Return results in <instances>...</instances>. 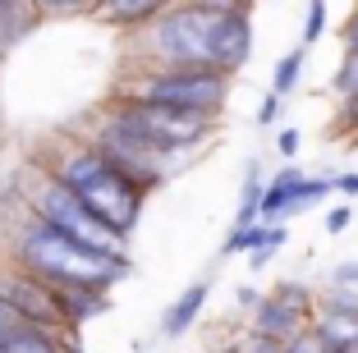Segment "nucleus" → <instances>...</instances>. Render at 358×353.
<instances>
[{
  "label": "nucleus",
  "mask_w": 358,
  "mask_h": 353,
  "mask_svg": "<svg viewBox=\"0 0 358 353\" xmlns=\"http://www.w3.org/2000/svg\"><path fill=\"white\" fill-rule=\"evenodd\" d=\"M303 46H299V51H289V55H280V64H275V73H271V96H289L299 87V78H303Z\"/></svg>",
  "instance_id": "14"
},
{
  "label": "nucleus",
  "mask_w": 358,
  "mask_h": 353,
  "mask_svg": "<svg viewBox=\"0 0 358 353\" xmlns=\"http://www.w3.org/2000/svg\"><path fill=\"white\" fill-rule=\"evenodd\" d=\"M275 120H280V96L266 92V101L257 106V124H275Z\"/></svg>",
  "instance_id": "22"
},
{
  "label": "nucleus",
  "mask_w": 358,
  "mask_h": 353,
  "mask_svg": "<svg viewBox=\"0 0 358 353\" xmlns=\"http://www.w3.org/2000/svg\"><path fill=\"white\" fill-rule=\"evenodd\" d=\"M336 193H340V198H358V170H345V175H336Z\"/></svg>",
  "instance_id": "23"
},
{
  "label": "nucleus",
  "mask_w": 358,
  "mask_h": 353,
  "mask_svg": "<svg viewBox=\"0 0 358 353\" xmlns=\"http://www.w3.org/2000/svg\"><path fill=\"white\" fill-rule=\"evenodd\" d=\"M313 317H317V294L299 280H280L271 294H262V303L253 308V326H248V331H253L257 340H271V344L285 349L289 340H299V335L313 326Z\"/></svg>",
  "instance_id": "7"
},
{
  "label": "nucleus",
  "mask_w": 358,
  "mask_h": 353,
  "mask_svg": "<svg viewBox=\"0 0 358 353\" xmlns=\"http://www.w3.org/2000/svg\"><path fill=\"white\" fill-rule=\"evenodd\" d=\"M37 5H23V0H0V51H10L14 42H23L37 23Z\"/></svg>",
  "instance_id": "11"
},
{
  "label": "nucleus",
  "mask_w": 358,
  "mask_h": 353,
  "mask_svg": "<svg viewBox=\"0 0 358 353\" xmlns=\"http://www.w3.org/2000/svg\"><path fill=\"white\" fill-rule=\"evenodd\" d=\"M106 110L115 115L120 124L134 129V134L143 138V143H148L157 156L175 161V166H184V156L198 152V147L211 138V129H216V120H207V115H184V110H166V106L115 101V96H110V106H106Z\"/></svg>",
  "instance_id": "6"
},
{
  "label": "nucleus",
  "mask_w": 358,
  "mask_h": 353,
  "mask_svg": "<svg viewBox=\"0 0 358 353\" xmlns=\"http://www.w3.org/2000/svg\"><path fill=\"white\" fill-rule=\"evenodd\" d=\"M161 10L166 5H157V0H106V5H96V19H106L124 37H138V32H148L161 19Z\"/></svg>",
  "instance_id": "9"
},
{
  "label": "nucleus",
  "mask_w": 358,
  "mask_h": 353,
  "mask_svg": "<svg viewBox=\"0 0 358 353\" xmlns=\"http://www.w3.org/2000/svg\"><path fill=\"white\" fill-rule=\"evenodd\" d=\"M221 14L225 0L166 5L161 19L134 37V51L143 55L138 69H216V23H221Z\"/></svg>",
  "instance_id": "3"
},
{
  "label": "nucleus",
  "mask_w": 358,
  "mask_h": 353,
  "mask_svg": "<svg viewBox=\"0 0 358 353\" xmlns=\"http://www.w3.org/2000/svg\"><path fill=\"white\" fill-rule=\"evenodd\" d=\"M257 303H262V294H257V289H239V308H257Z\"/></svg>",
  "instance_id": "25"
},
{
  "label": "nucleus",
  "mask_w": 358,
  "mask_h": 353,
  "mask_svg": "<svg viewBox=\"0 0 358 353\" xmlns=\"http://www.w3.org/2000/svg\"><path fill=\"white\" fill-rule=\"evenodd\" d=\"M331 280H336V289H358V261H340Z\"/></svg>",
  "instance_id": "21"
},
{
  "label": "nucleus",
  "mask_w": 358,
  "mask_h": 353,
  "mask_svg": "<svg viewBox=\"0 0 358 353\" xmlns=\"http://www.w3.org/2000/svg\"><path fill=\"white\" fill-rule=\"evenodd\" d=\"M299 143H303V138H299V129L289 124V129H280V134H275V152L285 156V161H289V156L299 152Z\"/></svg>",
  "instance_id": "20"
},
{
  "label": "nucleus",
  "mask_w": 358,
  "mask_h": 353,
  "mask_svg": "<svg viewBox=\"0 0 358 353\" xmlns=\"http://www.w3.org/2000/svg\"><path fill=\"white\" fill-rule=\"evenodd\" d=\"M285 353H331V349H327L322 340H317L313 331H303L299 340H289V344H285Z\"/></svg>",
  "instance_id": "18"
},
{
  "label": "nucleus",
  "mask_w": 358,
  "mask_h": 353,
  "mask_svg": "<svg viewBox=\"0 0 358 353\" xmlns=\"http://www.w3.org/2000/svg\"><path fill=\"white\" fill-rule=\"evenodd\" d=\"M0 353H78V349H69L64 340H55V335H46V331H32V326H23L19 335H14L10 344Z\"/></svg>",
  "instance_id": "13"
},
{
  "label": "nucleus",
  "mask_w": 358,
  "mask_h": 353,
  "mask_svg": "<svg viewBox=\"0 0 358 353\" xmlns=\"http://www.w3.org/2000/svg\"><path fill=\"white\" fill-rule=\"evenodd\" d=\"M5 261L28 271L32 280H42L46 289H96V294H110L134 266L129 257H101V252L83 248V243L64 239V234H55L51 225H42L28 211L10 229Z\"/></svg>",
  "instance_id": "1"
},
{
  "label": "nucleus",
  "mask_w": 358,
  "mask_h": 353,
  "mask_svg": "<svg viewBox=\"0 0 358 353\" xmlns=\"http://www.w3.org/2000/svg\"><path fill=\"white\" fill-rule=\"evenodd\" d=\"M230 73L216 69H134L115 87V101H138V106H166L184 115H207L216 120L230 96Z\"/></svg>",
  "instance_id": "4"
},
{
  "label": "nucleus",
  "mask_w": 358,
  "mask_h": 353,
  "mask_svg": "<svg viewBox=\"0 0 358 353\" xmlns=\"http://www.w3.org/2000/svg\"><path fill=\"white\" fill-rule=\"evenodd\" d=\"M262 193H266L262 170L248 166V179H243V193H239V211H234V225H262Z\"/></svg>",
  "instance_id": "12"
},
{
  "label": "nucleus",
  "mask_w": 358,
  "mask_h": 353,
  "mask_svg": "<svg viewBox=\"0 0 358 353\" xmlns=\"http://www.w3.org/2000/svg\"><path fill=\"white\" fill-rule=\"evenodd\" d=\"M23 211L37 216L42 225H51L55 234H64V239H74V243H83V248L101 252V257H129V243L115 239V234H110V229H106L101 220H96L92 211L60 184V179L46 175L42 166H37V175H32L28 184H23Z\"/></svg>",
  "instance_id": "5"
},
{
  "label": "nucleus",
  "mask_w": 358,
  "mask_h": 353,
  "mask_svg": "<svg viewBox=\"0 0 358 353\" xmlns=\"http://www.w3.org/2000/svg\"><path fill=\"white\" fill-rule=\"evenodd\" d=\"M207 289H211V284L198 280V284H189V289H184V294H179V298L166 308V317H161V335H166V340H179V335L198 322V312L207 308Z\"/></svg>",
  "instance_id": "10"
},
{
  "label": "nucleus",
  "mask_w": 358,
  "mask_h": 353,
  "mask_svg": "<svg viewBox=\"0 0 358 353\" xmlns=\"http://www.w3.org/2000/svg\"><path fill=\"white\" fill-rule=\"evenodd\" d=\"M19 331H23V322L14 317L10 308H5V303H0V349H5V344H10V340H14Z\"/></svg>",
  "instance_id": "19"
},
{
  "label": "nucleus",
  "mask_w": 358,
  "mask_h": 353,
  "mask_svg": "<svg viewBox=\"0 0 358 353\" xmlns=\"http://www.w3.org/2000/svg\"><path fill=\"white\" fill-rule=\"evenodd\" d=\"M340 42H345V51H358V10H349L345 32H340Z\"/></svg>",
  "instance_id": "24"
},
{
  "label": "nucleus",
  "mask_w": 358,
  "mask_h": 353,
  "mask_svg": "<svg viewBox=\"0 0 358 353\" xmlns=\"http://www.w3.org/2000/svg\"><path fill=\"white\" fill-rule=\"evenodd\" d=\"M327 37V5L322 0H313L303 10V46H313V42H322Z\"/></svg>",
  "instance_id": "16"
},
{
  "label": "nucleus",
  "mask_w": 358,
  "mask_h": 353,
  "mask_svg": "<svg viewBox=\"0 0 358 353\" xmlns=\"http://www.w3.org/2000/svg\"><path fill=\"white\" fill-rule=\"evenodd\" d=\"M248 55H253V10L225 0V14L216 23V69L234 78L248 64Z\"/></svg>",
  "instance_id": "8"
},
{
  "label": "nucleus",
  "mask_w": 358,
  "mask_h": 353,
  "mask_svg": "<svg viewBox=\"0 0 358 353\" xmlns=\"http://www.w3.org/2000/svg\"><path fill=\"white\" fill-rule=\"evenodd\" d=\"M42 170L60 179V184L69 188V193H74V198L83 202V207L92 211L115 239H124V243L134 239L138 216H143V202H148V198H143L120 170L106 166L83 138L46 147V152H42Z\"/></svg>",
  "instance_id": "2"
},
{
  "label": "nucleus",
  "mask_w": 358,
  "mask_h": 353,
  "mask_svg": "<svg viewBox=\"0 0 358 353\" xmlns=\"http://www.w3.org/2000/svg\"><path fill=\"white\" fill-rule=\"evenodd\" d=\"M331 87H336L340 101H358V51H345V60H340Z\"/></svg>",
  "instance_id": "15"
},
{
  "label": "nucleus",
  "mask_w": 358,
  "mask_h": 353,
  "mask_svg": "<svg viewBox=\"0 0 358 353\" xmlns=\"http://www.w3.org/2000/svg\"><path fill=\"white\" fill-rule=\"evenodd\" d=\"M349 220H354V207H345V202H340V207H331L327 211V234H345Z\"/></svg>",
  "instance_id": "17"
}]
</instances>
